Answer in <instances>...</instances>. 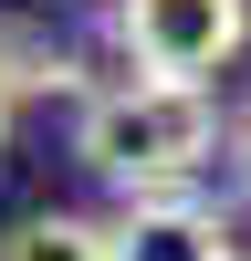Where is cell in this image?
<instances>
[{"label":"cell","mask_w":251,"mask_h":261,"mask_svg":"<svg viewBox=\"0 0 251 261\" xmlns=\"http://www.w3.org/2000/svg\"><path fill=\"white\" fill-rule=\"evenodd\" d=\"M115 42H126L136 73L209 84V73L251 42V0H115Z\"/></svg>","instance_id":"2"},{"label":"cell","mask_w":251,"mask_h":261,"mask_svg":"<svg viewBox=\"0 0 251 261\" xmlns=\"http://www.w3.org/2000/svg\"><path fill=\"white\" fill-rule=\"evenodd\" d=\"M0 261H115V220H73V209H42V220L0 230Z\"/></svg>","instance_id":"4"},{"label":"cell","mask_w":251,"mask_h":261,"mask_svg":"<svg viewBox=\"0 0 251 261\" xmlns=\"http://www.w3.org/2000/svg\"><path fill=\"white\" fill-rule=\"evenodd\" d=\"M115 261H241V230L188 188H136L115 220Z\"/></svg>","instance_id":"3"},{"label":"cell","mask_w":251,"mask_h":261,"mask_svg":"<svg viewBox=\"0 0 251 261\" xmlns=\"http://www.w3.org/2000/svg\"><path fill=\"white\" fill-rule=\"evenodd\" d=\"M11 125H21V84L0 73V146H11Z\"/></svg>","instance_id":"5"},{"label":"cell","mask_w":251,"mask_h":261,"mask_svg":"<svg viewBox=\"0 0 251 261\" xmlns=\"http://www.w3.org/2000/svg\"><path fill=\"white\" fill-rule=\"evenodd\" d=\"M230 157H241V178H251V105H241V125H230Z\"/></svg>","instance_id":"6"},{"label":"cell","mask_w":251,"mask_h":261,"mask_svg":"<svg viewBox=\"0 0 251 261\" xmlns=\"http://www.w3.org/2000/svg\"><path fill=\"white\" fill-rule=\"evenodd\" d=\"M73 157L94 167L105 188H126V199H136V188H188L220 157V105H209V84H167V73L105 84L73 115Z\"/></svg>","instance_id":"1"}]
</instances>
